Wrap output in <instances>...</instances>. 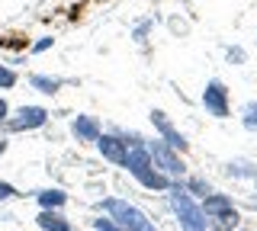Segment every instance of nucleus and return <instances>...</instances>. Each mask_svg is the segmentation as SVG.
I'll use <instances>...</instances> for the list:
<instances>
[{
	"label": "nucleus",
	"mask_w": 257,
	"mask_h": 231,
	"mask_svg": "<svg viewBox=\"0 0 257 231\" xmlns=\"http://www.w3.org/2000/svg\"><path fill=\"white\" fill-rule=\"evenodd\" d=\"M164 193H167V205H171L180 231H209V218H206L203 205H199V199H193L183 189V180H171V186Z\"/></svg>",
	"instance_id": "1"
},
{
	"label": "nucleus",
	"mask_w": 257,
	"mask_h": 231,
	"mask_svg": "<svg viewBox=\"0 0 257 231\" xmlns=\"http://www.w3.org/2000/svg\"><path fill=\"white\" fill-rule=\"evenodd\" d=\"M122 170H128V177L139 183V186L151 189V193H164V189L171 186V177H164V173L155 167V161L148 157L145 141H142V145H128V157H125Z\"/></svg>",
	"instance_id": "2"
},
{
	"label": "nucleus",
	"mask_w": 257,
	"mask_h": 231,
	"mask_svg": "<svg viewBox=\"0 0 257 231\" xmlns=\"http://www.w3.org/2000/svg\"><path fill=\"white\" fill-rule=\"evenodd\" d=\"M96 212L109 215L116 225H122L125 231H158L155 218H151L145 209H139L135 202H128V199H119V196H106L96 202Z\"/></svg>",
	"instance_id": "3"
},
{
	"label": "nucleus",
	"mask_w": 257,
	"mask_h": 231,
	"mask_svg": "<svg viewBox=\"0 0 257 231\" xmlns=\"http://www.w3.org/2000/svg\"><path fill=\"white\" fill-rule=\"evenodd\" d=\"M52 119V109L48 106H39V103H23V106L10 109V116L4 119L0 132L4 135H26V132H39L48 125Z\"/></svg>",
	"instance_id": "4"
},
{
	"label": "nucleus",
	"mask_w": 257,
	"mask_h": 231,
	"mask_svg": "<svg viewBox=\"0 0 257 231\" xmlns=\"http://www.w3.org/2000/svg\"><path fill=\"white\" fill-rule=\"evenodd\" d=\"M145 148H148V157L155 161V167L164 173V177H171V180H183V177H187V161H183V154L174 151L167 141L145 138Z\"/></svg>",
	"instance_id": "5"
},
{
	"label": "nucleus",
	"mask_w": 257,
	"mask_h": 231,
	"mask_svg": "<svg viewBox=\"0 0 257 231\" xmlns=\"http://www.w3.org/2000/svg\"><path fill=\"white\" fill-rule=\"evenodd\" d=\"M199 103H203V109L212 119H228L231 116V100H228V87H225L219 77H212V81H206L203 87V97H199Z\"/></svg>",
	"instance_id": "6"
},
{
	"label": "nucleus",
	"mask_w": 257,
	"mask_h": 231,
	"mask_svg": "<svg viewBox=\"0 0 257 231\" xmlns=\"http://www.w3.org/2000/svg\"><path fill=\"white\" fill-rule=\"evenodd\" d=\"M148 119H151V125H155V135H158L161 141H167V145H171L174 151H180V154H187V151H190L187 135H183V132L171 122V116H167L164 109H151Z\"/></svg>",
	"instance_id": "7"
},
{
	"label": "nucleus",
	"mask_w": 257,
	"mask_h": 231,
	"mask_svg": "<svg viewBox=\"0 0 257 231\" xmlns=\"http://www.w3.org/2000/svg\"><path fill=\"white\" fill-rule=\"evenodd\" d=\"M96 151H100L103 161H109L112 167H125V157H128V145L119 132H100V138L93 141Z\"/></svg>",
	"instance_id": "8"
},
{
	"label": "nucleus",
	"mask_w": 257,
	"mask_h": 231,
	"mask_svg": "<svg viewBox=\"0 0 257 231\" xmlns=\"http://www.w3.org/2000/svg\"><path fill=\"white\" fill-rule=\"evenodd\" d=\"M100 132H103L100 119L90 116V113H77L74 119H71V135H74L80 145H93V141L100 138Z\"/></svg>",
	"instance_id": "9"
},
{
	"label": "nucleus",
	"mask_w": 257,
	"mask_h": 231,
	"mask_svg": "<svg viewBox=\"0 0 257 231\" xmlns=\"http://www.w3.org/2000/svg\"><path fill=\"white\" fill-rule=\"evenodd\" d=\"M26 81H29V87H32V90H36V93H42V97H58V93H61L68 84H74V81H68V77L39 74V71H36V74H29Z\"/></svg>",
	"instance_id": "10"
},
{
	"label": "nucleus",
	"mask_w": 257,
	"mask_h": 231,
	"mask_svg": "<svg viewBox=\"0 0 257 231\" xmlns=\"http://www.w3.org/2000/svg\"><path fill=\"white\" fill-rule=\"evenodd\" d=\"M36 225H39V231H74L71 218L61 209H39Z\"/></svg>",
	"instance_id": "11"
},
{
	"label": "nucleus",
	"mask_w": 257,
	"mask_h": 231,
	"mask_svg": "<svg viewBox=\"0 0 257 231\" xmlns=\"http://www.w3.org/2000/svg\"><path fill=\"white\" fill-rule=\"evenodd\" d=\"M199 205H203V212H206V218H215V215H225V212H231V209H238L235 205V199H231L228 193H209L199 199Z\"/></svg>",
	"instance_id": "12"
},
{
	"label": "nucleus",
	"mask_w": 257,
	"mask_h": 231,
	"mask_svg": "<svg viewBox=\"0 0 257 231\" xmlns=\"http://www.w3.org/2000/svg\"><path fill=\"white\" fill-rule=\"evenodd\" d=\"M39 202V209H64L68 205V193L61 186H45V189H32L29 193Z\"/></svg>",
	"instance_id": "13"
},
{
	"label": "nucleus",
	"mask_w": 257,
	"mask_h": 231,
	"mask_svg": "<svg viewBox=\"0 0 257 231\" xmlns=\"http://www.w3.org/2000/svg\"><path fill=\"white\" fill-rule=\"evenodd\" d=\"M225 173L235 180H254L257 177V167L251 161H244V157H238V161H228L225 164Z\"/></svg>",
	"instance_id": "14"
},
{
	"label": "nucleus",
	"mask_w": 257,
	"mask_h": 231,
	"mask_svg": "<svg viewBox=\"0 0 257 231\" xmlns=\"http://www.w3.org/2000/svg\"><path fill=\"white\" fill-rule=\"evenodd\" d=\"M241 225V212L231 209L225 215H215V218H209V231H235Z\"/></svg>",
	"instance_id": "15"
},
{
	"label": "nucleus",
	"mask_w": 257,
	"mask_h": 231,
	"mask_svg": "<svg viewBox=\"0 0 257 231\" xmlns=\"http://www.w3.org/2000/svg\"><path fill=\"white\" fill-rule=\"evenodd\" d=\"M183 189H187V193H190L193 199H203V196L212 193L209 180H203V177H183Z\"/></svg>",
	"instance_id": "16"
},
{
	"label": "nucleus",
	"mask_w": 257,
	"mask_h": 231,
	"mask_svg": "<svg viewBox=\"0 0 257 231\" xmlns=\"http://www.w3.org/2000/svg\"><path fill=\"white\" fill-rule=\"evenodd\" d=\"M241 125H244V132L257 135V100H251V103L241 106Z\"/></svg>",
	"instance_id": "17"
},
{
	"label": "nucleus",
	"mask_w": 257,
	"mask_h": 231,
	"mask_svg": "<svg viewBox=\"0 0 257 231\" xmlns=\"http://www.w3.org/2000/svg\"><path fill=\"white\" fill-rule=\"evenodd\" d=\"M16 84H20V74H16V68L0 61V90H13Z\"/></svg>",
	"instance_id": "18"
},
{
	"label": "nucleus",
	"mask_w": 257,
	"mask_h": 231,
	"mask_svg": "<svg viewBox=\"0 0 257 231\" xmlns=\"http://www.w3.org/2000/svg\"><path fill=\"white\" fill-rule=\"evenodd\" d=\"M90 228L93 231H125L122 225H116V221H112L109 215H103V212H100V218H90Z\"/></svg>",
	"instance_id": "19"
},
{
	"label": "nucleus",
	"mask_w": 257,
	"mask_h": 231,
	"mask_svg": "<svg viewBox=\"0 0 257 231\" xmlns=\"http://www.w3.org/2000/svg\"><path fill=\"white\" fill-rule=\"evenodd\" d=\"M10 199H26V193H20L13 183L0 180V202H10Z\"/></svg>",
	"instance_id": "20"
},
{
	"label": "nucleus",
	"mask_w": 257,
	"mask_h": 231,
	"mask_svg": "<svg viewBox=\"0 0 257 231\" xmlns=\"http://www.w3.org/2000/svg\"><path fill=\"white\" fill-rule=\"evenodd\" d=\"M48 49H55V36H39V42L29 45V55H42Z\"/></svg>",
	"instance_id": "21"
},
{
	"label": "nucleus",
	"mask_w": 257,
	"mask_h": 231,
	"mask_svg": "<svg viewBox=\"0 0 257 231\" xmlns=\"http://www.w3.org/2000/svg\"><path fill=\"white\" fill-rule=\"evenodd\" d=\"M225 61H228V65H244V61H247V52L241 49V45H231V49L225 52Z\"/></svg>",
	"instance_id": "22"
},
{
	"label": "nucleus",
	"mask_w": 257,
	"mask_h": 231,
	"mask_svg": "<svg viewBox=\"0 0 257 231\" xmlns=\"http://www.w3.org/2000/svg\"><path fill=\"white\" fill-rule=\"evenodd\" d=\"M151 29V23H139V26H135V42H145V33H148Z\"/></svg>",
	"instance_id": "23"
},
{
	"label": "nucleus",
	"mask_w": 257,
	"mask_h": 231,
	"mask_svg": "<svg viewBox=\"0 0 257 231\" xmlns=\"http://www.w3.org/2000/svg\"><path fill=\"white\" fill-rule=\"evenodd\" d=\"M10 109H13V106L7 103V97H0V125H4V119H7V116H10Z\"/></svg>",
	"instance_id": "24"
},
{
	"label": "nucleus",
	"mask_w": 257,
	"mask_h": 231,
	"mask_svg": "<svg viewBox=\"0 0 257 231\" xmlns=\"http://www.w3.org/2000/svg\"><path fill=\"white\" fill-rule=\"evenodd\" d=\"M7 151H10V135H4V132H0V157H4Z\"/></svg>",
	"instance_id": "25"
},
{
	"label": "nucleus",
	"mask_w": 257,
	"mask_h": 231,
	"mask_svg": "<svg viewBox=\"0 0 257 231\" xmlns=\"http://www.w3.org/2000/svg\"><path fill=\"white\" fill-rule=\"evenodd\" d=\"M254 189H257V177H254Z\"/></svg>",
	"instance_id": "26"
}]
</instances>
